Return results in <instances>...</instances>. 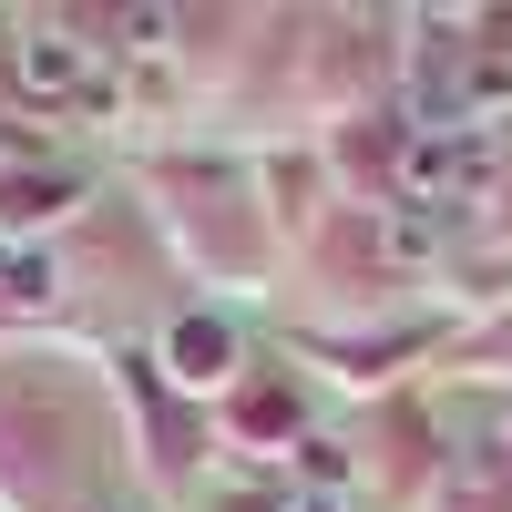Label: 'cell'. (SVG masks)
<instances>
[{
  "mask_svg": "<svg viewBox=\"0 0 512 512\" xmlns=\"http://www.w3.org/2000/svg\"><path fill=\"white\" fill-rule=\"evenodd\" d=\"M11 72H21V93H41V103H103V72H93V52H82L72 31H31L11 52Z\"/></svg>",
  "mask_w": 512,
  "mask_h": 512,
  "instance_id": "obj_1",
  "label": "cell"
},
{
  "mask_svg": "<svg viewBox=\"0 0 512 512\" xmlns=\"http://www.w3.org/2000/svg\"><path fill=\"white\" fill-rule=\"evenodd\" d=\"M226 359H236V338H226L216 318H185V328H175V379H216Z\"/></svg>",
  "mask_w": 512,
  "mask_h": 512,
  "instance_id": "obj_2",
  "label": "cell"
}]
</instances>
